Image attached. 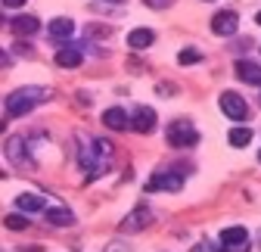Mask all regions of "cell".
I'll list each match as a JSON object with an SVG mask.
<instances>
[{
	"label": "cell",
	"mask_w": 261,
	"mask_h": 252,
	"mask_svg": "<svg viewBox=\"0 0 261 252\" xmlns=\"http://www.w3.org/2000/svg\"><path fill=\"white\" fill-rule=\"evenodd\" d=\"M50 97H53V90H47V87H19V90H13L10 97H7V115L10 118L25 115V112H31L35 106L47 103Z\"/></svg>",
	"instance_id": "1"
},
{
	"label": "cell",
	"mask_w": 261,
	"mask_h": 252,
	"mask_svg": "<svg viewBox=\"0 0 261 252\" xmlns=\"http://www.w3.org/2000/svg\"><path fill=\"white\" fill-rule=\"evenodd\" d=\"M78 162H81V168L87 171V181H93V178H100V171H103V165H100V159H106V156L100 153V146H96V140H87V137H78Z\"/></svg>",
	"instance_id": "2"
},
{
	"label": "cell",
	"mask_w": 261,
	"mask_h": 252,
	"mask_svg": "<svg viewBox=\"0 0 261 252\" xmlns=\"http://www.w3.org/2000/svg\"><path fill=\"white\" fill-rule=\"evenodd\" d=\"M168 143L177 146V149H187V146H196L199 143V134H196V128L190 121H174L168 128Z\"/></svg>",
	"instance_id": "3"
},
{
	"label": "cell",
	"mask_w": 261,
	"mask_h": 252,
	"mask_svg": "<svg viewBox=\"0 0 261 252\" xmlns=\"http://www.w3.org/2000/svg\"><path fill=\"white\" fill-rule=\"evenodd\" d=\"M221 112L227 118H233V121H243L249 115V106H246V100L240 97L237 90H224L221 93Z\"/></svg>",
	"instance_id": "4"
},
{
	"label": "cell",
	"mask_w": 261,
	"mask_h": 252,
	"mask_svg": "<svg viewBox=\"0 0 261 252\" xmlns=\"http://www.w3.org/2000/svg\"><path fill=\"white\" fill-rule=\"evenodd\" d=\"M237 25H240V16H237L233 10H221V13H215V19H212V31H215L218 38L237 35Z\"/></svg>",
	"instance_id": "5"
},
{
	"label": "cell",
	"mask_w": 261,
	"mask_h": 252,
	"mask_svg": "<svg viewBox=\"0 0 261 252\" xmlns=\"http://www.w3.org/2000/svg\"><path fill=\"white\" fill-rule=\"evenodd\" d=\"M146 224H152V212H149V206H137V209L121 221V234H137V231H143Z\"/></svg>",
	"instance_id": "6"
},
{
	"label": "cell",
	"mask_w": 261,
	"mask_h": 252,
	"mask_svg": "<svg viewBox=\"0 0 261 252\" xmlns=\"http://www.w3.org/2000/svg\"><path fill=\"white\" fill-rule=\"evenodd\" d=\"M180 187H184V178H180V174H174V171H162V174H152V178H149L146 190L152 193V190H180Z\"/></svg>",
	"instance_id": "7"
},
{
	"label": "cell",
	"mask_w": 261,
	"mask_h": 252,
	"mask_svg": "<svg viewBox=\"0 0 261 252\" xmlns=\"http://www.w3.org/2000/svg\"><path fill=\"white\" fill-rule=\"evenodd\" d=\"M130 124H134V131L149 134L155 128V112L149 106H134V118H130Z\"/></svg>",
	"instance_id": "8"
},
{
	"label": "cell",
	"mask_w": 261,
	"mask_h": 252,
	"mask_svg": "<svg viewBox=\"0 0 261 252\" xmlns=\"http://www.w3.org/2000/svg\"><path fill=\"white\" fill-rule=\"evenodd\" d=\"M221 243H224V249H230V246H246V243H249V231L240 228V224L224 228V231H221Z\"/></svg>",
	"instance_id": "9"
},
{
	"label": "cell",
	"mask_w": 261,
	"mask_h": 252,
	"mask_svg": "<svg viewBox=\"0 0 261 252\" xmlns=\"http://www.w3.org/2000/svg\"><path fill=\"white\" fill-rule=\"evenodd\" d=\"M81 59H84L81 47H62V50H56V66H62V69L81 66Z\"/></svg>",
	"instance_id": "10"
},
{
	"label": "cell",
	"mask_w": 261,
	"mask_h": 252,
	"mask_svg": "<svg viewBox=\"0 0 261 252\" xmlns=\"http://www.w3.org/2000/svg\"><path fill=\"white\" fill-rule=\"evenodd\" d=\"M103 124H106V128H112V131H124L127 124H130V118H127V112H124V109L112 106V109H106V112H103Z\"/></svg>",
	"instance_id": "11"
},
{
	"label": "cell",
	"mask_w": 261,
	"mask_h": 252,
	"mask_svg": "<svg viewBox=\"0 0 261 252\" xmlns=\"http://www.w3.org/2000/svg\"><path fill=\"white\" fill-rule=\"evenodd\" d=\"M38 16H16L13 22H10V28H13V35H19V38H25V35H35L38 31Z\"/></svg>",
	"instance_id": "12"
},
{
	"label": "cell",
	"mask_w": 261,
	"mask_h": 252,
	"mask_svg": "<svg viewBox=\"0 0 261 252\" xmlns=\"http://www.w3.org/2000/svg\"><path fill=\"white\" fill-rule=\"evenodd\" d=\"M47 221L56 224V228H72L75 224V215L65 206H53V209H47Z\"/></svg>",
	"instance_id": "13"
},
{
	"label": "cell",
	"mask_w": 261,
	"mask_h": 252,
	"mask_svg": "<svg viewBox=\"0 0 261 252\" xmlns=\"http://www.w3.org/2000/svg\"><path fill=\"white\" fill-rule=\"evenodd\" d=\"M152 41H155V35H152L149 28H134V31L127 35V47H130V50H146Z\"/></svg>",
	"instance_id": "14"
},
{
	"label": "cell",
	"mask_w": 261,
	"mask_h": 252,
	"mask_svg": "<svg viewBox=\"0 0 261 252\" xmlns=\"http://www.w3.org/2000/svg\"><path fill=\"white\" fill-rule=\"evenodd\" d=\"M7 156L19 165V168H25L28 165V156H25V140L22 137H10L7 140Z\"/></svg>",
	"instance_id": "15"
},
{
	"label": "cell",
	"mask_w": 261,
	"mask_h": 252,
	"mask_svg": "<svg viewBox=\"0 0 261 252\" xmlns=\"http://www.w3.org/2000/svg\"><path fill=\"white\" fill-rule=\"evenodd\" d=\"M237 75L246 84H261V66H255V62H249V59H240L237 62Z\"/></svg>",
	"instance_id": "16"
},
{
	"label": "cell",
	"mask_w": 261,
	"mask_h": 252,
	"mask_svg": "<svg viewBox=\"0 0 261 252\" xmlns=\"http://www.w3.org/2000/svg\"><path fill=\"white\" fill-rule=\"evenodd\" d=\"M16 206L22 212H41V209H47L44 196H38V193H22V196H16Z\"/></svg>",
	"instance_id": "17"
},
{
	"label": "cell",
	"mask_w": 261,
	"mask_h": 252,
	"mask_svg": "<svg viewBox=\"0 0 261 252\" xmlns=\"http://www.w3.org/2000/svg\"><path fill=\"white\" fill-rule=\"evenodd\" d=\"M50 35H53V38H72V35H75V22L65 19V16L53 19V22H50Z\"/></svg>",
	"instance_id": "18"
},
{
	"label": "cell",
	"mask_w": 261,
	"mask_h": 252,
	"mask_svg": "<svg viewBox=\"0 0 261 252\" xmlns=\"http://www.w3.org/2000/svg\"><path fill=\"white\" fill-rule=\"evenodd\" d=\"M227 140H230V146L243 149V146H249V140H252V128H233Z\"/></svg>",
	"instance_id": "19"
},
{
	"label": "cell",
	"mask_w": 261,
	"mask_h": 252,
	"mask_svg": "<svg viewBox=\"0 0 261 252\" xmlns=\"http://www.w3.org/2000/svg\"><path fill=\"white\" fill-rule=\"evenodd\" d=\"M202 59H205V53H202V50H193V47L177 53V62H180V66H196V62H202Z\"/></svg>",
	"instance_id": "20"
},
{
	"label": "cell",
	"mask_w": 261,
	"mask_h": 252,
	"mask_svg": "<svg viewBox=\"0 0 261 252\" xmlns=\"http://www.w3.org/2000/svg\"><path fill=\"white\" fill-rule=\"evenodd\" d=\"M4 224H7V231H25L28 228V218L25 215H7Z\"/></svg>",
	"instance_id": "21"
},
{
	"label": "cell",
	"mask_w": 261,
	"mask_h": 252,
	"mask_svg": "<svg viewBox=\"0 0 261 252\" xmlns=\"http://www.w3.org/2000/svg\"><path fill=\"white\" fill-rule=\"evenodd\" d=\"M143 4H146L149 10H168V7L174 4V0H143Z\"/></svg>",
	"instance_id": "22"
},
{
	"label": "cell",
	"mask_w": 261,
	"mask_h": 252,
	"mask_svg": "<svg viewBox=\"0 0 261 252\" xmlns=\"http://www.w3.org/2000/svg\"><path fill=\"white\" fill-rule=\"evenodd\" d=\"M7 10H19V7H25V0H0Z\"/></svg>",
	"instance_id": "23"
},
{
	"label": "cell",
	"mask_w": 261,
	"mask_h": 252,
	"mask_svg": "<svg viewBox=\"0 0 261 252\" xmlns=\"http://www.w3.org/2000/svg\"><path fill=\"white\" fill-rule=\"evenodd\" d=\"M193 252H224V249H215L212 243H199V246H196Z\"/></svg>",
	"instance_id": "24"
},
{
	"label": "cell",
	"mask_w": 261,
	"mask_h": 252,
	"mask_svg": "<svg viewBox=\"0 0 261 252\" xmlns=\"http://www.w3.org/2000/svg\"><path fill=\"white\" fill-rule=\"evenodd\" d=\"M109 252H124V246H118V243H112V246H109Z\"/></svg>",
	"instance_id": "25"
},
{
	"label": "cell",
	"mask_w": 261,
	"mask_h": 252,
	"mask_svg": "<svg viewBox=\"0 0 261 252\" xmlns=\"http://www.w3.org/2000/svg\"><path fill=\"white\" fill-rule=\"evenodd\" d=\"M0 62H7V50H0Z\"/></svg>",
	"instance_id": "26"
},
{
	"label": "cell",
	"mask_w": 261,
	"mask_h": 252,
	"mask_svg": "<svg viewBox=\"0 0 261 252\" xmlns=\"http://www.w3.org/2000/svg\"><path fill=\"white\" fill-rule=\"evenodd\" d=\"M255 25H261V13H255Z\"/></svg>",
	"instance_id": "27"
},
{
	"label": "cell",
	"mask_w": 261,
	"mask_h": 252,
	"mask_svg": "<svg viewBox=\"0 0 261 252\" xmlns=\"http://www.w3.org/2000/svg\"><path fill=\"white\" fill-rule=\"evenodd\" d=\"M205 4H212V0H205Z\"/></svg>",
	"instance_id": "28"
},
{
	"label": "cell",
	"mask_w": 261,
	"mask_h": 252,
	"mask_svg": "<svg viewBox=\"0 0 261 252\" xmlns=\"http://www.w3.org/2000/svg\"><path fill=\"white\" fill-rule=\"evenodd\" d=\"M0 25H4V19H0Z\"/></svg>",
	"instance_id": "29"
},
{
	"label": "cell",
	"mask_w": 261,
	"mask_h": 252,
	"mask_svg": "<svg viewBox=\"0 0 261 252\" xmlns=\"http://www.w3.org/2000/svg\"><path fill=\"white\" fill-rule=\"evenodd\" d=\"M258 159H261V153H258Z\"/></svg>",
	"instance_id": "30"
},
{
	"label": "cell",
	"mask_w": 261,
	"mask_h": 252,
	"mask_svg": "<svg viewBox=\"0 0 261 252\" xmlns=\"http://www.w3.org/2000/svg\"><path fill=\"white\" fill-rule=\"evenodd\" d=\"M0 252H4V249H0Z\"/></svg>",
	"instance_id": "31"
}]
</instances>
